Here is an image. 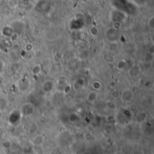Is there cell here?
Listing matches in <instances>:
<instances>
[{"label":"cell","instance_id":"cell-11","mask_svg":"<svg viewBox=\"0 0 154 154\" xmlns=\"http://www.w3.org/2000/svg\"><path fill=\"white\" fill-rule=\"evenodd\" d=\"M41 70H42V68H41V66H40L39 64H36L34 66H32V73L33 75L40 74Z\"/></svg>","mask_w":154,"mask_h":154},{"label":"cell","instance_id":"cell-10","mask_svg":"<svg viewBox=\"0 0 154 154\" xmlns=\"http://www.w3.org/2000/svg\"><path fill=\"white\" fill-rule=\"evenodd\" d=\"M92 88L95 91H99L102 88V84L100 81H98V80H96V81H94L92 83Z\"/></svg>","mask_w":154,"mask_h":154},{"label":"cell","instance_id":"cell-14","mask_svg":"<svg viewBox=\"0 0 154 154\" xmlns=\"http://www.w3.org/2000/svg\"><path fill=\"white\" fill-rule=\"evenodd\" d=\"M125 66H126V61L122 59V61H119V62L117 63V69L119 70H124L125 69Z\"/></svg>","mask_w":154,"mask_h":154},{"label":"cell","instance_id":"cell-1","mask_svg":"<svg viewBox=\"0 0 154 154\" xmlns=\"http://www.w3.org/2000/svg\"><path fill=\"white\" fill-rule=\"evenodd\" d=\"M120 98L124 103H132L134 100V93L130 88H125L122 92H120Z\"/></svg>","mask_w":154,"mask_h":154},{"label":"cell","instance_id":"cell-7","mask_svg":"<svg viewBox=\"0 0 154 154\" xmlns=\"http://www.w3.org/2000/svg\"><path fill=\"white\" fill-rule=\"evenodd\" d=\"M107 50L108 52L112 53V54H115L119 51V45H118V42L116 43H109L108 46H107Z\"/></svg>","mask_w":154,"mask_h":154},{"label":"cell","instance_id":"cell-16","mask_svg":"<svg viewBox=\"0 0 154 154\" xmlns=\"http://www.w3.org/2000/svg\"><path fill=\"white\" fill-rule=\"evenodd\" d=\"M3 70H4V61L0 59V73L3 71Z\"/></svg>","mask_w":154,"mask_h":154},{"label":"cell","instance_id":"cell-17","mask_svg":"<svg viewBox=\"0 0 154 154\" xmlns=\"http://www.w3.org/2000/svg\"><path fill=\"white\" fill-rule=\"evenodd\" d=\"M83 2H88V0H82Z\"/></svg>","mask_w":154,"mask_h":154},{"label":"cell","instance_id":"cell-9","mask_svg":"<svg viewBox=\"0 0 154 154\" xmlns=\"http://www.w3.org/2000/svg\"><path fill=\"white\" fill-rule=\"evenodd\" d=\"M89 33L93 37H97L99 34V30L97 26H91L89 28Z\"/></svg>","mask_w":154,"mask_h":154},{"label":"cell","instance_id":"cell-4","mask_svg":"<svg viewBox=\"0 0 154 154\" xmlns=\"http://www.w3.org/2000/svg\"><path fill=\"white\" fill-rule=\"evenodd\" d=\"M97 98H98V93L97 91H95V90L90 91L86 97V101L89 104H94L97 100Z\"/></svg>","mask_w":154,"mask_h":154},{"label":"cell","instance_id":"cell-15","mask_svg":"<svg viewBox=\"0 0 154 154\" xmlns=\"http://www.w3.org/2000/svg\"><path fill=\"white\" fill-rule=\"evenodd\" d=\"M110 96L113 98V99H117L118 97H120V91L118 90H113L111 92Z\"/></svg>","mask_w":154,"mask_h":154},{"label":"cell","instance_id":"cell-2","mask_svg":"<svg viewBox=\"0 0 154 154\" xmlns=\"http://www.w3.org/2000/svg\"><path fill=\"white\" fill-rule=\"evenodd\" d=\"M105 36H106V39L108 40L109 43H116V42H118L120 34H119L118 30H116L113 27H111V28L106 30Z\"/></svg>","mask_w":154,"mask_h":154},{"label":"cell","instance_id":"cell-8","mask_svg":"<svg viewBox=\"0 0 154 154\" xmlns=\"http://www.w3.org/2000/svg\"><path fill=\"white\" fill-rule=\"evenodd\" d=\"M104 59L105 61L107 62V63H109V64H111V63H113L116 61V58H115V56H113V54H112V53H110V52H106V53H105V55H104Z\"/></svg>","mask_w":154,"mask_h":154},{"label":"cell","instance_id":"cell-12","mask_svg":"<svg viewBox=\"0 0 154 154\" xmlns=\"http://www.w3.org/2000/svg\"><path fill=\"white\" fill-rule=\"evenodd\" d=\"M147 26L149 27V29L153 30L154 29V16H151L148 21H147Z\"/></svg>","mask_w":154,"mask_h":154},{"label":"cell","instance_id":"cell-3","mask_svg":"<svg viewBox=\"0 0 154 154\" xmlns=\"http://www.w3.org/2000/svg\"><path fill=\"white\" fill-rule=\"evenodd\" d=\"M128 74L131 78H137L140 75V68L138 64H133L128 70Z\"/></svg>","mask_w":154,"mask_h":154},{"label":"cell","instance_id":"cell-5","mask_svg":"<svg viewBox=\"0 0 154 154\" xmlns=\"http://www.w3.org/2000/svg\"><path fill=\"white\" fill-rule=\"evenodd\" d=\"M14 32H15L14 30H13V28L11 27V26H9V25L4 26V27L2 28V30H1L2 35H4V36L6 37V38H10L11 35H12Z\"/></svg>","mask_w":154,"mask_h":154},{"label":"cell","instance_id":"cell-13","mask_svg":"<svg viewBox=\"0 0 154 154\" xmlns=\"http://www.w3.org/2000/svg\"><path fill=\"white\" fill-rule=\"evenodd\" d=\"M32 50H33V44L31 43H27L24 46V51H25L26 52H31Z\"/></svg>","mask_w":154,"mask_h":154},{"label":"cell","instance_id":"cell-6","mask_svg":"<svg viewBox=\"0 0 154 154\" xmlns=\"http://www.w3.org/2000/svg\"><path fill=\"white\" fill-rule=\"evenodd\" d=\"M53 88H54V84L51 80H47L43 85V90L45 93H50Z\"/></svg>","mask_w":154,"mask_h":154}]
</instances>
